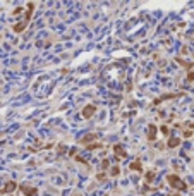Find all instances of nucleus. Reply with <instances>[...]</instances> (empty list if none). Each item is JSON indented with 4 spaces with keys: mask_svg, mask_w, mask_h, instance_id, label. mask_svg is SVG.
Here are the masks:
<instances>
[{
    "mask_svg": "<svg viewBox=\"0 0 194 196\" xmlns=\"http://www.w3.org/2000/svg\"><path fill=\"white\" fill-rule=\"evenodd\" d=\"M129 169H131V170H141V169H143V165H141V160H139V158H136L134 162H131Z\"/></svg>",
    "mask_w": 194,
    "mask_h": 196,
    "instance_id": "8",
    "label": "nucleus"
},
{
    "mask_svg": "<svg viewBox=\"0 0 194 196\" xmlns=\"http://www.w3.org/2000/svg\"><path fill=\"white\" fill-rule=\"evenodd\" d=\"M161 133L165 134V136H168V134H170V129H168L167 126H161Z\"/></svg>",
    "mask_w": 194,
    "mask_h": 196,
    "instance_id": "14",
    "label": "nucleus"
},
{
    "mask_svg": "<svg viewBox=\"0 0 194 196\" xmlns=\"http://www.w3.org/2000/svg\"><path fill=\"white\" fill-rule=\"evenodd\" d=\"M177 62L182 64L186 69H191V67H193V64H191V62H187V60H182V59H179V57H177Z\"/></svg>",
    "mask_w": 194,
    "mask_h": 196,
    "instance_id": "11",
    "label": "nucleus"
},
{
    "mask_svg": "<svg viewBox=\"0 0 194 196\" xmlns=\"http://www.w3.org/2000/svg\"><path fill=\"white\" fill-rule=\"evenodd\" d=\"M93 140H96V134H95V133H90V134H86V136H83L81 143H83V145H86V143H90V141H93Z\"/></svg>",
    "mask_w": 194,
    "mask_h": 196,
    "instance_id": "9",
    "label": "nucleus"
},
{
    "mask_svg": "<svg viewBox=\"0 0 194 196\" xmlns=\"http://www.w3.org/2000/svg\"><path fill=\"white\" fill-rule=\"evenodd\" d=\"M108 165H110V162H108V160H103V162H101V167H103V169H108Z\"/></svg>",
    "mask_w": 194,
    "mask_h": 196,
    "instance_id": "16",
    "label": "nucleus"
},
{
    "mask_svg": "<svg viewBox=\"0 0 194 196\" xmlns=\"http://www.w3.org/2000/svg\"><path fill=\"white\" fill-rule=\"evenodd\" d=\"M179 145H180V138H170L168 143H167L168 148H175V146H179Z\"/></svg>",
    "mask_w": 194,
    "mask_h": 196,
    "instance_id": "10",
    "label": "nucleus"
},
{
    "mask_svg": "<svg viewBox=\"0 0 194 196\" xmlns=\"http://www.w3.org/2000/svg\"><path fill=\"white\" fill-rule=\"evenodd\" d=\"M110 172H112L110 175H113V177H115V175H118V167H112Z\"/></svg>",
    "mask_w": 194,
    "mask_h": 196,
    "instance_id": "15",
    "label": "nucleus"
},
{
    "mask_svg": "<svg viewBox=\"0 0 194 196\" xmlns=\"http://www.w3.org/2000/svg\"><path fill=\"white\" fill-rule=\"evenodd\" d=\"M21 193L24 196H35L36 193H38V189L33 188V186H28V184H22L21 186Z\"/></svg>",
    "mask_w": 194,
    "mask_h": 196,
    "instance_id": "2",
    "label": "nucleus"
},
{
    "mask_svg": "<svg viewBox=\"0 0 194 196\" xmlns=\"http://www.w3.org/2000/svg\"><path fill=\"white\" fill-rule=\"evenodd\" d=\"M113 151H115V155H117L118 158H124L125 155H127L125 153V150L122 148V145H115V146H113Z\"/></svg>",
    "mask_w": 194,
    "mask_h": 196,
    "instance_id": "7",
    "label": "nucleus"
},
{
    "mask_svg": "<svg viewBox=\"0 0 194 196\" xmlns=\"http://www.w3.org/2000/svg\"><path fill=\"white\" fill-rule=\"evenodd\" d=\"M187 79H189V81H194V72H189V74H187Z\"/></svg>",
    "mask_w": 194,
    "mask_h": 196,
    "instance_id": "17",
    "label": "nucleus"
},
{
    "mask_svg": "<svg viewBox=\"0 0 194 196\" xmlns=\"http://www.w3.org/2000/svg\"><path fill=\"white\" fill-rule=\"evenodd\" d=\"M16 188H17V184H16L14 181H10V182H7V184H5L4 188L0 189V193H2V195H5V193H12V191H14Z\"/></svg>",
    "mask_w": 194,
    "mask_h": 196,
    "instance_id": "4",
    "label": "nucleus"
},
{
    "mask_svg": "<svg viewBox=\"0 0 194 196\" xmlns=\"http://www.w3.org/2000/svg\"><path fill=\"white\" fill-rule=\"evenodd\" d=\"M88 150H98V148H101V145H100V143H93V145H88Z\"/></svg>",
    "mask_w": 194,
    "mask_h": 196,
    "instance_id": "12",
    "label": "nucleus"
},
{
    "mask_svg": "<svg viewBox=\"0 0 194 196\" xmlns=\"http://www.w3.org/2000/svg\"><path fill=\"white\" fill-rule=\"evenodd\" d=\"M146 136H148V140L150 141H155L156 140V126H148V131H146Z\"/></svg>",
    "mask_w": 194,
    "mask_h": 196,
    "instance_id": "5",
    "label": "nucleus"
},
{
    "mask_svg": "<svg viewBox=\"0 0 194 196\" xmlns=\"http://www.w3.org/2000/svg\"><path fill=\"white\" fill-rule=\"evenodd\" d=\"M167 181H168V184H170L173 189H177V191H186L187 189V184L175 174H168L167 175Z\"/></svg>",
    "mask_w": 194,
    "mask_h": 196,
    "instance_id": "1",
    "label": "nucleus"
},
{
    "mask_svg": "<svg viewBox=\"0 0 194 196\" xmlns=\"http://www.w3.org/2000/svg\"><path fill=\"white\" fill-rule=\"evenodd\" d=\"M153 177H155V174H153V172H148V174H146V182L153 181Z\"/></svg>",
    "mask_w": 194,
    "mask_h": 196,
    "instance_id": "13",
    "label": "nucleus"
},
{
    "mask_svg": "<svg viewBox=\"0 0 194 196\" xmlns=\"http://www.w3.org/2000/svg\"><path fill=\"white\" fill-rule=\"evenodd\" d=\"M96 112V105H86L83 108V117L84 119H91V115Z\"/></svg>",
    "mask_w": 194,
    "mask_h": 196,
    "instance_id": "3",
    "label": "nucleus"
},
{
    "mask_svg": "<svg viewBox=\"0 0 194 196\" xmlns=\"http://www.w3.org/2000/svg\"><path fill=\"white\" fill-rule=\"evenodd\" d=\"M194 131V124L193 122H186V129H184V138H191Z\"/></svg>",
    "mask_w": 194,
    "mask_h": 196,
    "instance_id": "6",
    "label": "nucleus"
}]
</instances>
